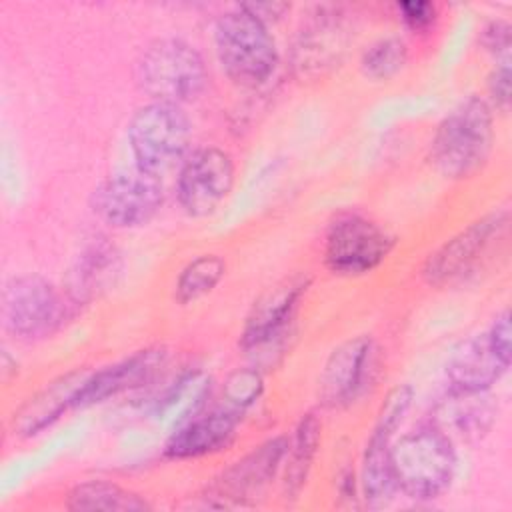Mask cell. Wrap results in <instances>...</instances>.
I'll return each instance as SVG.
<instances>
[{
  "instance_id": "obj_1",
  "label": "cell",
  "mask_w": 512,
  "mask_h": 512,
  "mask_svg": "<svg viewBox=\"0 0 512 512\" xmlns=\"http://www.w3.org/2000/svg\"><path fill=\"white\" fill-rule=\"evenodd\" d=\"M494 144V110L486 98L468 96L438 124L430 160L452 180L470 178L486 164Z\"/></svg>"
},
{
  "instance_id": "obj_2",
  "label": "cell",
  "mask_w": 512,
  "mask_h": 512,
  "mask_svg": "<svg viewBox=\"0 0 512 512\" xmlns=\"http://www.w3.org/2000/svg\"><path fill=\"white\" fill-rule=\"evenodd\" d=\"M390 466L396 490L412 500L442 496L456 474L452 438L434 424L406 432L390 446Z\"/></svg>"
},
{
  "instance_id": "obj_3",
  "label": "cell",
  "mask_w": 512,
  "mask_h": 512,
  "mask_svg": "<svg viewBox=\"0 0 512 512\" xmlns=\"http://www.w3.org/2000/svg\"><path fill=\"white\" fill-rule=\"evenodd\" d=\"M214 48L226 76L244 88L264 84L278 64V50L268 26L242 4L216 20Z\"/></svg>"
},
{
  "instance_id": "obj_4",
  "label": "cell",
  "mask_w": 512,
  "mask_h": 512,
  "mask_svg": "<svg viewBox=\"0 0 512 512\" xmlns=\"http://www.w3.org/2000/svg\"><path fill=\"white\" fill-rule=\"evenodd\" d=\"M136 82L152 102L184 104L202 94L208 70L202 54L182 38H158L136 60Z\"/></svg>"
},
{
  "instance_id": "obj_5",
  "label": "cell",
  "mask_w": 512,
  "mask_h": 512,
  "mask_svg": "<svg viewBox=\"0 0 512 512\" xmlns=\"http://www.w3.org/2000/svg\"><path fill=\"white\" fill-rule=\"evenodd\" d=\"M126 134L134 166L162 178L184 162L192 128L182 106L148 102L134 112Z\"/></svg>"
},
{
  "instance_id": "obj_6",
  "label": "cell",
  "mask_w": 512,
  "mask_h": 512,
  "mask_svg": "<svg viewBox=\"0 0 512 512\" xmlns=\"http://www.w3.org/2000/svg\"><path fill=\"white\" fill-rule=\"evenodd\" d=\"M308 284V276H290L268 288L254 302L240 334V346L258 364H274V358L284 352L292 334L294 314Z\"/></svg>"
},
{
  "instance_id": "obj_7",
  "label": "cell",
  "mask_w": 512,
  "mask_h": 512,
  "mask_svg": "<svg viewBox=\"0 0 512 512\" xmlns=\"http://www.w3.org/2000/svg\"><path fill=\"white\" fill-rule=\"evenodd\" d=\"M394 236L358 212L338 214L324 236V264L338 276H360L378 268L394 248Z\"/></svg>"
},
{
  "instance_id": "obj_8",
  "label": "cell",
  "mask_w": 512,
  "mask_h": 512,
  "mask_svg": "<svg viewBox=\"0 0 512 512\" xmlns=\"http://www.w3.org/2000/svg\"><path fill=\"white\" fill-rule=\"evenodd\" d=\"M68 314L64 296L36 274L12 278L2 294V320L10 334L38 340L54 334Z\"/></svg>"
},
{
  "instance_id": "obj_9",
  "label": "cell",
  "mask_w": 512,
  "mask_h": 512,
  "mask_svg": "<svg viewBox=\"0 0 512 512\" xmlns=\"http://www.w3.org/2000/svg\"><path fill=\"white\" fill-rule=\"evenodd\" d=\"M162 202V180L136 166L108 176L92 192V212L112 228H138L150 222Z\"/></svg>"
},
{
  "instance_id": "obj_10",
  "label": "cell",
  "mask_w": 512,
  "mask_h": 512,
  "mask_svg": "<svg viewBox=\"0 0 512 512\" xmlns=\"http://www.w3.org/2000/svg\"><path fill=\"white\" fill-rule=\"evenodd\" d=\"M412 388L408 384L396 386L384 400L378 420L372 428V434L366 444L362 460V494L370 508L386 506L396 490L392 466H390V446L392 438L402 424L410 404Z\"/></svg>"
},
{
  "instance_id": "obj_11",
  "label": "cell",
  "mask_w": 512,
  "mask_h": 512,
  "mask_svg": "<svg viewBox=\"0 0 512 512\" xmlns=\"http://www.w3.org/2000/svg\"><path fill=\"white\" fill-rule=\"evenodd\" d=\"M340 6H318L300 26L292 44V68L300 78H318L344 56L352 28Z\"/></svg>"
},
{
  "instance_id": "obj_12",
  "label": "cell",
  "mask_w": 512,
  "mask_h": 512,
  "mask_svg": "<svg viewBox=\"0 0 512 512\" xmlns=\"http://www.w3.org/2000/svg\"><path fill=\"white\" fill-rule=\"evenodd\" d=\"M234 184V162L216 146L198 148L184 158L176 178L180 208L194 218L212 214L230 194Z\"/></svg>"
},
{
  "instance_id": "obj_13",
  "label": "cell",
  "mask_w": 512,
  "mask_h": 512,
  "mask_svg": "<svg viewBox=\"0 0 512 512\" xmlns=\"http://www.w3.org/2000/svg\"><path fill=\"white\" fill-rule=\"evenodd\" d=\"M506 226L508 210H494L474 220L426 258L422 266L424 280L430 286L456 282L476 266L490 244L502 236Z\"/></svg>"
},
{
  "instance_id": "obj_14",
  "label": "cell",
  "mask_w": 512,
  "mask_h": 512,
  "mask_svg": "<svg viewBox=\"0 0 512 512\" xmlns=\"http://www.w3.org/2000/svg\"><path fill=\"white\" fill-rule=\"evenodd\" d=\"M376 352V344L370 336H356L334 348L318 380L322 406L346 408L356 402L374 380L378 366Z\"/></svg>"
},
{
  "instance_id": "obj_15",
  "label": "cell",
  "mask_w": 512,
  "mask_h": 512,
  "mask_svg": "<svg viewBox=\"0 0 512 512\" xmlns=\"http://www.w3.org/2000/svg\"><path fill=\"white\" fill-rule=\"evenodd\" d=\"M288 440L284 436L270 438L242 460L234 462L210 486V496L220 498L218 506H242L256 498L276 476L284 462Z\"/></svg>"
},
{
  "instance_id": "obj_16",
  "label": "cell",
  "mask_w": 512,
  "mask_h": 512,
  "mask_svg": "<svg viewBox=\"0 0 512 512\" xmlns=\"http://www.w3.org/2000/svg\"><path fill=\"white\" fill-rule=\"evenodd\" d=\"M166 356H168L166 350L160 346L144 348L120 362H114L102 370L90 372L76 394L74 408L94 406L126 390L144 386L166 364Z\"/></svg>"
},
{
  "instance_id": "obj_17",
  "label": "cell",
  "mask_w": 512,
  "mask_h": 512,
  "mask_svg": "<svg viewBox=\"0 0 512 512\" xmlns=\"http://www.w3.org/2000/svg\"><path fill=\"white\" fill-rule=\"evenodd\" d=\"M508 366L510 360L494 348L486 332L472 336L460 342L446 362L448 390L488 392L506 374Z\"/></svg>"
},
{
  "instance_id": "obj_18",
  "label": "cell",
  "mask_w": 512,
  "mask_h": 512,
  "mask_svg": "<svg viewBox=\"0 0 512 512\" xmlns=\"http://www.w3.org/2000/svg\"><path fill=\"white\" fill-rule=\"evenodd\" d=\"M240 414L222 404L210 412H198L180 424L166 442V456L176 460L216 454L230 446L236 436Z\"/></svg>"
},
{
  "instance_id": "obj_19",
  "label": "cell",
  "mask_w": 512,
  "mask_h": 512,
  "mask_svg": "<svg viewBox=\"0 0 512 512\" xmlns=\"http://www.w3.org/2000/svg\"><path fill=\"white\" fill-rule=\"evenodd\" d=\"M90 370H72L50 382L44 390L26 400L12 418L14 434L34 436L54 424L66 410L74 408L76 394Z\"/></svg>"
},
{
  "instance_id": "obj_20",
  "label": "cell",
  "mask_w": 512,
  "mask_h": 512,
  "mask_svg": "<svg viewBox=\"0 0 512 512\" xmlns=\"http://www.w3.org/2000/svg\"><path fill=\"white\" fill-rule=\"evenodd\" d=\"M120 274V254L108 242L90 244L68 274V298L72 304L90 302L114 286Z\"/></svg>"
},
{
  "instance_id": "obj_21",
  "label": "cell",
  "mask_w": 512,
  "mask_h": 512,
  "mask_svg": "<svg viewBox=\"0 0 512 512\" xmlns=\"http://www.w3.org/2000/svg\"><path fill=\"white\" fill-rule=\"evenodd\" d=\"M432 422L440 430H452L464 438H480L494 422V406L486 392H456L448 390L446 398L436 408Z\"/></svg>"
},
{
  "instance_id": "obj_22",
  "label": "cell",
  "mask_w": 512,
  "mask_h": 512,
  "mask_svg": "<svg viewBox=\"0 0 512 512\" xmlns=\"http://www.w3.org/2000/svg\"><path fill=\"white\" fill-rule=\"evenodd\" d=\"M320 442V420L314 412L300 418L294 428L292 440L286 444L284 454V488L290 498H296L306 484Z\"/></svg>"
},
{
  "instance_id": "obj_23",
  "label": "cell",
  "mask_w": 512,
  "mask_h": 512,
  "mask_svg": "<svg viewBox=\"0 0 512 512\" xmlns=\"http://www.w3.org/2000/svg\"><path fill=\"white\" fill-rule=\"evenodd\" d=\"M70 510H118V512H140L150 510V504L132 490H126L114 482L88 480L76 484L66 498Z\"/></svg>"
},
{
  "instance_id": "obj_24",
  "label": "cell",
  "mask_w": 512,
  "mask_h": 512,
  "mask_svg": "<svg viewBox=\"0 0 512 512\" xmlns=\"http://www.w3.org/2000/svg\"><path fill=\"white\" fill-rule=\"evenodd\" d=\"M226 264L216 254H202L190 260L178 274L174 286V298L178 304H190L204 294L212 292L222 280Z\"/></svg>"
},
{
  "instance_id": "obj_25",
  "label": "cell",
  "mask_w": 512,
  "mask_h": 512,
  "mask_svg": "<svg viewBox=\"0 0 512 512\" xmlns=\"http://www.w3.org/2000/svg\"><path fill=\"white\" fill-rule=\"evenodd\" d=\"M408 60V46L398 36H386L372 42L360 56V68L366 78L388 80L396 76Z\"/></svg>"
},
{
  "instance_id": "obj_26",
  "label": "cell",
  "mask_w": 512,
  "mask_h": 512,
  "mask_svg": "<svg viewBox=\"0 0 512 512\" xmlns=\"http://www.w3.org/2000/svg\"><path fill=\"white\" fill-rule=\"evenodd\" d=\"M262 394V376L256 368H242L228 376L222 392V406L240 414Z\"/></svg>"
},
{
  "instance_id": "obj_27",
  "label": "cell",
  "mask_w": 512,
  "mask_h": 512,
  "mask_svg": "<svg viewBox=\"0 0 512 512\" xmlns=\"http://www.w3.org/2000/svg\"><path fill=\"white\" fill-rule=\"evenodd\" d=\"M488 104L492 110L506 112L510 106V56L500 58L492 74L488 76Z\"/></svg>"
},
{
  "instance_id": "obj_28",
  "label": "cell",
  "mask_w": 512,
  "mask_h": 512,
  "mask_svg": "<svg viewBox=\"0 0 512 512\" xmlns=\"http://www.w3.org/2000/svg\"><path fill=\"white\" fill-rule=\"evenodd\" d=\"M398 12L404 24L414 32H426L436 22V6L426 0L398 2Z\"/></svg>"
},
{
  "instance_id": "obj_29",
  "label": "cell",
  "mask_w": 512,
  "mask_h": 512,
  "mask_svg": "<svg viewBox=\"0 0 512 512\" xmlns=\"http://www.w3.org/2000/svg\"><path fill=\"white\" fill-rule=\"evenodd\" d=\"M480 44L486 52L494 54L496 58L510 56V24L504 20L488 22L480 32Z\"/></svg>"
},
{
  "instance_id": "obj_30",
  "label": "cell",
  "mask_w": 512,
  "mask_h": 512,
  "mask_svg": "<svg viewBox=\"0 0 512 512\" xmlns=\"http://www.w3.org/2000/svg\"><path fill=\"white\" fill-rule=\"evenodd\" d=\"M242 8H246L252 16H256L260 22L268 26V22H276L284 16V12L290 10V4L286 2H244Z\"/></svg>"
}]
</instances>
